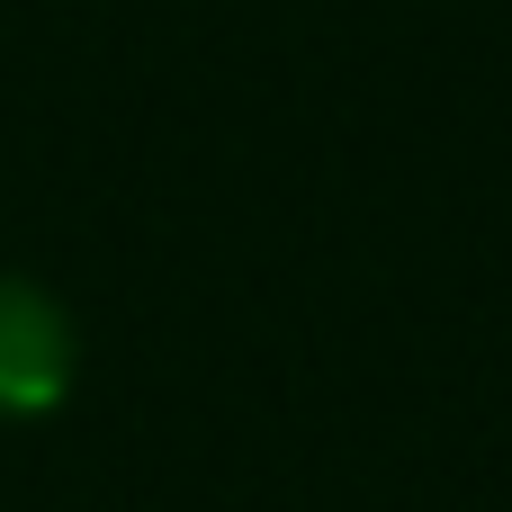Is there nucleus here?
<instances>
[{
	"label": "nucleus",
	"instance_id": "f257e3e1",
	"mask_svg": "<svg viewBox=\"0 0 512 512\" xmlns=\"http://www.w3.org/2000/svg\"><path fill=\"white\" fill-rule=\"evenodd\" d=\"M72 396V315L36 279H0V414L36 423Z\"/></svg>",
	"mask_w": 512,
	"mask_h": 512
}]
</instances>
